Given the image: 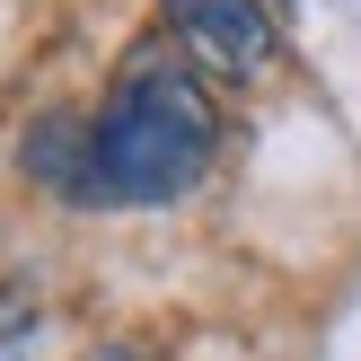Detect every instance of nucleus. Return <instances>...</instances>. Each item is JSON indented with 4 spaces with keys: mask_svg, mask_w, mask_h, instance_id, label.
<instances>
[{
    "mask_svg": "<svg viewBox=\"0 0 361 361\" xmlns=\"http://www.w3.org/2000/svg\"><path fill=\"white\" fill-rule=\"evenodd\" d=\"M221 159V106H212V80L168 44L133 53L115 71V88L97 97L88 123H62L53 141H35V176L71 203H97V212H150L194 194Z\"/></svg>",
    "mask_w": 361,
    "mask_h": 361,
    "instance_id": "obj_1",
    "label": "nucleus"
},
{
    "mask_svg": "<svg viewBox=\"0 0 361 361\" xmlns=\"http://www.w3.org/2000/svg\"><path fill=\"white\" fill-rule=\"evenodd\" d=\"M159 35L185 53L203 80H264L282 53V27L264 0H168Z\"/></svg>",
    "mask_w": 361,
    "mask_h": 361,
    "instance_id": "obj_2",
    "label": "nucleus"
},
{
    "mask_svg": "<svg viewBox=\"0 0 361 361\" xmlns=\"http://www.w3.org/2000/svg\"><path fill=\"white\" fill-rule=\"evenodd\" d=\"M88 361H150V353H133V344H106V353H88Z\"/></svg>",
    "mask_w": 361,
    "mask_h": 361,
    "instance_id": "obj_3",
    "label": "nucleus"
},
{
    "mask_svg": "<svg viewBox=\"0 0 361 361\" xmlns=\"http://www.w3.org/2000/svg\"><path fill=\"white\" fill-rule=\"evenodd\" d=\"M291 9H317V0H291Z\"/></svg>",
    "mask_w": 361,
    "mask_h": 361,
    "instance_id": "obj_4",
    "label": "nucleus"
}]
</instances>
